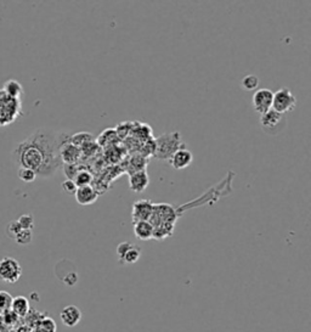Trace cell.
<instances>
[{"instance_id":"cell-1","label":"cell","mask_w":311,"mask_h":332,"mask_svg":"<svg viewBox=\"0 0 311 332\" xmlns=\"http://www.w3.org/2000/svg\"><path fill=\"white\" fill-rule=\"evenodd\" d=\"M70 137L48 128H39L28 138L18 143L11 152L18 168H28L40 178H51L62 166L60 149Z\"/></svg>"},{"instance_id":"cell-2","label":"cell","mask_w":311,"mask_h":332,"mask_svg":"<svg viewBox=\"0 0 311 332\" xmlns=\"http://www.w3.org/2000/svg\"><path fill=\"white\" fill-rule=\"evenodd\" d=\"M156 151L154 156L157 160L168 161L180 149H185L186 145L181 141L178 132L163 134L156 139Z\"/></svg>"},{"instance_id":"cell-3","label":"cell","mask_w":311,"mask_h":332,"mask_svg":"<svg viewBox=\"0 0 311 332\" xmlns=\"http://www.w3.org/2000/svg\"><path fill=\"white\" fill-rule=\"evenodd\" d=\"M22 275V266L17 259L5 257L0 260V281L6 284H15Z\"/></svg>"},{"instance_id":"cell-4","label":"cell","mask_w":311,"mask_h":332,"mask_svg":"<svg viewBox=\"0 0 311 332\" xmlns=\"http://www.w3.org/2000/svg\"><path fill=\"white\" fill-rule=\"evenodd\" d=\"M297 99L294 94L288 88H281L274 94L272 99V110L285 115L286 112L293 111L296 108Z\"/></svg>"},{"instance_id":"cell-5","label":"cell","mask_w":311,"mask_h":332,"mask_svg":"<svg viewBox=\"0 0 311 332\" xmlns=\"http://www.w3.org/2000/svg\"><path fill=\"white\" fill-rule=\"evenodd\" d=\"M117 254L121 264H134L141 257V249L132 242H122L117 247Z\"/></svg>"},{"instance_id":"cell-6","label":"cell","mask_w":311,"mask_h":332,"mask_svg":"<svg viewBox=\"0 0 311 332\" xmlns=\"http://www.w3.org/2000/svg\"><path fill=\"white\" fill-rule=\"evenodd\" d=\"M272 99H274V92L270 89H259L255 90L252 99L253 108L259 115L267 112L272 108Z\"/></svg>"},{"instance_id":"cell-7","label":"cell","mask_w":311,"mask_h":332,"mask_svg":"<svg viewBox=\"0 0 311 332\" xmlns=\"http://www.w3.org/2000/svg\"><path fill=\"white\" fill-rule=\"evenodd\" d=\"M283 119H285L283 115H281V113L276 112V111L271 108V110H269L267 112L260 116V124L266 133L275 134V133L282 130Z\"/></svg>"},{"instance_id":"cell-8","label":"cell","mask_w":311,"mask_h":332,"mask_svg":"<svg viewBox=\"0 0 311 332\" xmlns=\"http://www.w3.org/2000/svg\"><path fill=\"white\" fill-rule=\"evenodd\" d=\"M155 205L150 200H139L133 205V222H149Z\"/></svg>"},{"instance_id":"cell-9","label":"cell","mask_w":311,"mask_h":332,"mask_svg":"<svg viewBox=\"0 0 311 332\" xmlns=\"http://www.w3.org/2000/svg\"><path fill=\"white\" fill-rule=\"evenodd\" d=\"M80 157V149L71 144L70 141L65 143L60 149V159L62 161V165H78Z\"/></svg>"},{"instance_id":"cell-10","label":"cell","mask_w":311,"mask_h":332,"mask_svg":"<svg viewBox=\"0 0 311 332\" xmlns=\"http://www.w3.org/2000/svg\"><path fill=\"white\" fill-rule=\"evenodd\" d=\"M75 196L78 205L90 206L94 202H96V200L99 198V192H97L96 190H95V187H92L91 185H86V186L78 187Z\"/></svg>"},{"instance_id":"cell-11","label":"cell","mask_w":311,"mask_h":332,"mask_svg":"<svg viewBox=\"0 0 311 332\" xmlns=\"http://www.w3.org/2000/svg\"><path fill=\"white\" fill-rule=\"evenodd\" d=\"M193 155L192 152L189 151L187 149H180L170 159L168 160L169 165L175 169H185L192 163Z\"/></svg>"},{"instance_id":"cell-12","label":"cell","mask_w":311,"mask_h":332,"mask_svg":"<svg viewBox=\"0 0 311 332\" xmlns=\"http://www.w3.org/2000/svg\"><path fill=\"white\" fill-rule=\"evenodd\" d=\"M60 319L67 328H75L81 320V312L78 307L67 306L60 313Z\"/></svg>"},{"instance_id":"cell-13","label":"cell","mask_w":311,"mask_h":332,"mask_svg":"<svg viewBox=\"0 0 311 332\" xmlns=\"http://www.w3.org/2000/svg\"><path fill=\"white\" fill-rule=\"evenodd\" d=\"M150 184L149 174L146 170H139V172H134L129 174V187L130 190L136 194L145 191Z\"/></svg>"},{"instance_id":"cell-14","label":"cell","mask_w":311,"mask_h":332,"mask_svg":"<svg viewBox=\"0 0 311 332\" xmlns=\"http://www.w3.org/2000/svg\"><path fill=\"white\" fill-rule=\"evenodd\" d=\"M155 229L150 222H136L134 223V234L139 240L147 241L154 238Z\"/></svg>"},{"instance_id":"cell-15","label":"cell","mask_w":311,"mask_h":332,"mask_svg":"<svg viewBox=\"0 0 311 332\" xmlns=\"http://www.w3.org/2000/svg\"><path fill=\"white\" fill-rule=\"evenodd\" d=\"M20 323V318L12 312L9 310L5 314L0 315V332H6L12 329H16Z\"/></svg>"},{"instance_id":"cell-16","label":"cell","mask_w":311,"mask_h":332,"mask_svg":"<svg viewBox=\"0 0 311 332\" xmlns=\"http://www.w3.org/2000/svg\"><path fill=\"white\" fill-rule=\"evenodd\" d=\"M11 310L20 319L21 318H26V315L28 314L29 310H31L29 301L26 297H23V296H17V297L12 299Z\"/></svg>"},{"instance_id":"cell-17","label":"cell","mask_w":311,"mask_h":332,"mask_svg":"<svg viewBox=\"0 0 311 332\" xmlns=\"http://www.w3.org/2000/svg\"><path fill=\"white\" fill-rule=\"evenodd\" d=\"M2 90L6 92L10 97H12V99L20 100L21 96H22V94H23L22 85H21V84L15 80L7 81L6 83L4 84V89H2Z\"/></svg>"},{"instance_id":"cell-18","label":"cell","mask_w":311,"mask_h":332,"mask_svg":"<svg viewBox=\"0 0 311 332\" xmlns=\"http://www.w3.org/2000/svg\"><path fill=\"white\" fill-rule=\"evenodd\" d=\"M92 140H94V135L88 132H79L77 134L70 137V143L73 144L75 146H77L79 149H80L83 145H85L86 143Z\"/></svg>"},{"instance_id":"cell-19","label":"cell","mask_w":311,"mask_h":332,"mask_svg":"<svg viewBox=\"0 0 311 332\" xmlns=\"http://www.w3.org/2000/svg\"><path fill=\"white\" fill-rule=\"evenodd\" d=\"M73 181H75L76 185H77L78 187L86 186V185L91 184L92 175H91V173H89L88 170L84 169V168L81 167V169L79 170L77 175H76V178L73 179Z\"/></svg>"},{"instance_id":"cell-20","label":"cell","mask_w":311,"mask_h":332,"mask_svg":"<svg viewBox=\"0 0 311 332\" xmlns=\"http://www.w3.org/2000/svg\"><path fill=\"white\" fill-rule=\"evenodd\" d=\"M13 297L6 291H0V315L11 310Z\"/></svg>"},{"instance_id":"cell-21","label":"cell","mask_w":311,"mask_h":332,"mask_svg":"<svg viewBox=\"0 0 311 332\" xmlns=\"http://www.w3.org/2000/svg\"><path fill=\"white\" fill-rule=\"evenodd\" d=\"M241 85L245 91L255 90V89L259 86V78L256 77L255 75L245 76L243 80H242Z\"/></svg>"},{"instance_id":"cell-22","label":"cell","mask_w":311,"mask_h":332,"mask_svg":"<svg viewBox=\"0 0 311 332\" xmlns=\"http://www.w3.org/2000/svg\"><path fill=\"white\" fill-rule=\"evenodd\" d=\"M23 229L21 228V225L18 224L17 220H12V222H10L9 224L6 225V229H5V233H6V236L9 239H11V240H15L16 236L18 235V234L21 233Z\"/></svg>"},{"instance_id":"cell-23","label":"cell","mask_w":311,"mask_h":332,"mask_svg":"<svg viewBox=\"0 0 311 332\" xmlns=\"http://www.w3.org/2000/svg\"><path fill=\"white\" fill-rule=\"evenodd\" d=\"M17 176L21 180L24 181V183H32V181H34L35 179H37V174H35L33 170L22 167H20L17 169Z\"/></svg>"},{"instance_id":"cell-24","label":"cell","mask_w":311,"mask_h":332,"mask_svg":"<svg viewBox=\"0 0 311 332\" xmlns=\"http://www.w3.org/2000/svg\"><path fill=\"white\" fill-rule=\"evenodd\" d=\"M18 224L21 225L23 230H33L34 228V217L32 216L31 213L27 214H22L20 218L17 219Z\"/></svg>"},{"instance_id":"cell-25","label":"cell","mask_w":311,"mask_h":332,"mask_svg":"<svg viewBox=\"0 0 311 332\" xmlns=\"http://www.w3.org/2000/svg\"><path fill=\"white\" fill-rule=\"evenodd\" d=\"M33 240V233L31 230H22L17 236H16L15 241L16 244L21 245V246H26L29 245Z\"/></svg>"},{"instance_id":"cell-26","label":"cell","mask_w":311,"mask_h":332,"mask_svg":"<svg viewBox=\"0 0 311 332\" xmlns=\"http://www.w3.org/2000/svg\"><path fill=\"white\" fill-rule=\"evenodd\" d=\"M133 129L134 128L132 122H123V123L118 124V127H117L116 129V133L119 138H125Z\"/></svg>"},{"instance_id":"cell-27","label":"cell","mask_w":311,"mask_h":332,"mask_svg":"<svg viewBox=\"0 0 311 332\" xmlns=\"http://www.w3.org/2000/svg\"><path fill=\"white\" fill-rule=\"evenodd\" d=\"M81 167H79L78 165H64L65 175H66L67 179H71V180L76 178V175H77Z\"/></svg>"},{"instance_id":"cell-28","label":"cell","mask_w":311,"mask_h":332,"mask_svg":"<svg viewBox=\"0 0 311 332\" xmlns=\"http://www.w3.org/2000/svg\"><path fill=\"white\" fill-rule=\"evenodd\" d=\"M96 151H97V143L95 140L89 141V143H86L85 145H83L80 148L81 156H91V155H94Z\"/></svg>"},{"instance_id":"cell-29","label":"cell","mask_w":311,"mask_h":332,"mask_svg":"<svg viewBox=\"0 0 311 332\" xmlns=\"http://www.w3.org/2000/svg\"><path fill=\"white\" fill-rule=\"evenodd\" d=\"M61 187H62V190H64V191L68 195H75L76 191H77V189H78V186L76 185L75 181L71 180V179H66V180L61 184Z\"/></svg>"},{"instance_id":"cell-30","label":"cell","mask_w":311,"mask_h":332,"mask_svg":"<svg viewBox=\"0 0 311 332\" xmlns=\"http://www.w3.org/2000/svg\"><path fill=\"white\" fill-rule=\"evenodd\" d=\"M16 332H32V329L29 328V326H27L26 324H21V325H18L17 328L15 329Z\"/></svg>"},{"instance_id":"cell-31","label":"cell","mask_w":311,"mask_h":332,"mask_svg":"<svg viewBox=\"0 0 311 332\" xmlns=\"http://www.w3.org/2000/svg\"><path fill=\"white\" fill-rule=\"evenodd\" d=\"M6 332H16V331H15V329H12V330H9V331H6Z\"/></svg>"}]
</instances>
